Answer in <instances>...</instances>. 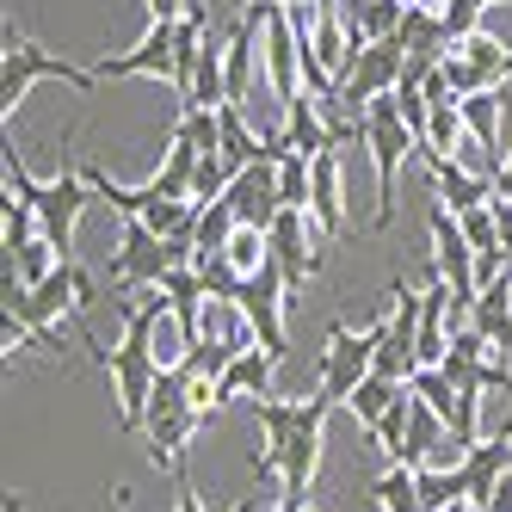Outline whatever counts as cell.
<instances>
[{
	"mask_svg": "<svg viewBox=\"0 0 512 512\" xmlns=\"http://www.w3.org/2000/svg\"><path fill=\"white\" fill-rule=\"evenodd\" d=\"M0 167H7V192H19L31 210H38V223H44V241L62 253V260H75V229H81V210L93 204V186L75 173H62V179H31L19 149H13V130L7 142H0Z\"/></svg>",
	"mask_w": 512,
	"mask_h": 512,
	"instance_id": "cell-1",
	"label": "cell"
},
{
	"mask_svg": "<svg viewBox=\"0 0 512 512\" xmlns=\"http://www.w3.org/2000/svg\"><path fill=\"white\" fill-rule=\"evenodd\" d=\"M204 426V408L192 395V371H161L155 395H149V414H142V438H149V463L155 469H186V445Z\"/></svg>",
	"mask_w": 512,
	"mask_h": 512,
	"instance_id": "cell-2",
	"label": "cell"
},
{
	"mask_svg": "<svg viewBox=\"0 0 512 512\" xmlns=\"http://www.w3.org/2000/svg\"><path fill=\"white\" fill-rule=\"evenodd\" d=\"M38 81H62V87H75V93H93V68H75L68 56L44 50V44H31L19 38V31H7V50H0V112H7V130L19 118V105L31 99V87Z\"/></svg>",
	"mask_w": 512,
	"mask_h": 512,
	"instance_id": "cell-3",
	"label": "cell"
},
{
	"mask_svg": "<svg viewBox=\"0 0 512 512\" xmlns=\"http://www.w3.org/2000/svg\"><path fill=\"white\" fill-rule=\"evenodd\" d=\"M364 124H371L364 149H371V161H377V229H389L395 223V179H401L408 161H420V136L408 130V118H401L395 93H377L371 105H364Z\"/></svg>",
	"mask_w": 512,
	"mask_h": 512,
	"instance_id": "cell-4",
	"label": "cell"
},
{
	"mask_svg": "<svg viewBox=\"0 0 512 512\" xmlns=\"http://www.w3.org/2000/svg\"><path fill=\"white\" fill-rule=\"evenodd\" d=\"M198 260V241L186 235V241H167V235H155L142 216H124V235H118V247H112V284L118 290H155L173 266H192Z\"/></svg>",
	"mask_w": 512,
	"mask_h": 512,
	"instance_id": "cell-5",
	"label": "cell"
},
{
	"mask_svg": "<svg viewBox=\"0 0 512 512\" xmlns=\"http://www.w3.org/2000/svg\"><path fill=\"white\" fill-rule=\"evenodd\" d=\"M377 371V334L364 327V334H352L346 321L327 327V352H321V377H315V395L327 401V408H346L352 389Z\"/></svg>",
	"mask_w": 512,
	"mask_h": 512,
	"instance_id": "cell-6",
	"label": "cell"
},
{
	"mask_svg": "<svg viewBox=\"0 0 512 512\" xmlns=\"http://www.w3.org/2000/svg\"><path fill=\"white\" fill-rule=\"evenodd\" d=\"M401 68H408V44L401 38H377V44H364L358 62L346 68V81H340V112L346 118H364V105H371L377 93H395L401 87Z\"/></svg>",
	"mask_w": 512,
	"mask_h": 512,
	"instance_id": "cell-7",
	"label": "cell"
},
{
	"mask_svg": "<svg viewBox=\"0 0 512 512\" xmlns=\"http://www.w3.org/2000/svg\"><path fill=\"white\" fill-rule=\"evenodd\" d=\"M284 303H290V284H284V272L266 260L260 272H253L247 284H241V297H235V309L247 315V327H253V340H260L278 364L290 358V327H284Z\"/></svg>",
	"mask_w": 512,
	"mask_h": 512,
	"instance_id": "cell-8",
	"label": "cell"
},
{
	"mask_svg": "<svg viewBox=\"0 0 512 512\" xmlns=\"http://www.w3.org/2000/svg\"><path fill=\"white\" fill-rule=\"evenodd\" d=\"M105 377H112V395H118V426L124 432H142V414H149V395L161 383V358L136 340H118L112 358H105Z\"/></svg>",
	"mask_w": 512,
	"mask_h": 512,
	"instance_id": "cell-9",
	"label": "cell"
},
{
	"mask_svg": "<svg viewBox=\"0 0 512 512\" xmlns=\"http://www.w3.org/2000/svg\"><path fill=\"white\" fill-rule=\"evenodd\" d=\"M272 241V266L284 272L290 290H309V278L321 272V247H327V229L315 223L309 210H278V223L266 229Z\"/></svg>",
	"mask_w": 512,
	"mask_h": 512,
	"instance_id": "cell-10",
	"label": "cell"
},
{
	"mask_svg": "<svg viewBox=\"0 0 512 512\" xmlns=\"http://www.w3.org/2000/svg\"><path fill=\"white\" fill-rule=\"evenodd\" d=\"M173 25H179V19H173ZM173 25H167V19H149V31L136 38V50L99 56L93 75H99V81H130V75H142V81H167V87H173Z\"/></svg>",
	"mask_w": 512,
	"mask_h": 512,
	"instance_id": "cell-11",
	"label": "cell"
},
{
	"mask_svg": "<svg viewBox=\"0 0 512 512\" xmlns=\"http://www.w3.org/2000/svg\"><path fill=\"white\" fill-rule=\"evenodd\" d=\"M229 204H235V216L247 229H272L278 223V161L266 155V161H253V167H241L235 179H229V192H223Z\"/></svg>",
	"mask_w": 512,
	"mask_h": 512,
	"instance_id": "cell-12",
	"label": "cell"
},
{
	"mask_svg": "<svg viewBox=\"0 0 512 512\" xmlns=\"http://www.w3.org/2000/svg\"><path fill=\"white\" fill-rule=\"evenodd\" d=\"M321 438H327V401L309 414V426L290 438L284 457H278V482H284L290 506H309V482H315V469H321Z\"/></svg>",
	"mask_w": 512,
	"mask_h": 512,
	"instance_id": "cell-13",
	"label": "cell"
},
{
	"mask_svg": "<svg viewBox=\"0 0 512 512\" xmlns=\"http://www.w3.org/2000/svg\"><path fill=\"white\" fill-rule=\"evenodd\" d=\"M420 161H426V173H432V198L445 204L451 216H469V210L494 204V179H488V173L457 167V155H420Z\"/></svg>",
	"mask_w": 512,
	"mask_h": 512,
	"instance_id": "cell-14",
	"label": "cell"
},
{
	"mask_svg": "<svg viewBox=\"0 0 512 512\" xmlns=\"http://www.w3.org/2000/svg\"><path fill=\"white\" fill-rule=\"evenodd\" d=\"M457 463H463V482H469V506L482 512V506L494 500V488L512 475V426L494 432V438H475V445H469Z\"/></svg>",
	"mask_w": 512,
	"mask_h": 512,
	"instance_id": "cell-15",
	"label": "cell"
},
{
	"mask_svg": "<svg viewBox=\"0 0 512 512\" xmlns=\"http://www.w3.org/2000/svg\"><path fill=\"white\" fill-rule=\"evenodd\" d=\"M284 136H290V149L309 155V161L340 149V130H334V118L321 112V99H315V93H297V99L284 105Z\"/></svg>",
	"mask_w": 512,
	"mask_h": 512,
	"instance_id": "cell-16",
	"label": "cell"
},
{
	"mask_svg": "<svg viewBox=\"0 0 512 512\" xmlns=\"http://www.w3.org/2000/svg\"><path fill=\"white\" fill-rule=\"evenodd\" d=\"M309 216L327 229V241H340L346 229V173L340 155H315V192H309Z\"/></svg>",
	"mask_w": 512,
	"mask_h": 512,
	"instance_id": "cell-17",
	"label": "cell"
},
{
	"mask_svg": "<svg viewBox=\"0 0 512 512\" xmlns=\"http://www.w3.org/2000/svg\"><path fill=\"white\" fill-rule=\"evenodd\" d=\"M272 371H278V358H272L266 346H241L235 364L216 377V408H223V401H235V395H272Z\"/></svg>",
	"mask_w": 512,
	"mask_h": 512,
	"instance_id": "cell-18",
	"label": "cell"
},
{
	"mask_svg": "<svg viewBox=\"0 0 512 512\" xmlns=\"http://www.w3.org/2000/svg\"><path fill=\"white\" fill-rule=\"evenodd\" d=\"M463 105V124H469V142L482 149L488 161H506V149H500V130H506V87H494V93H469V99H457Z\"/></svg>",
	"mask_w": 512,
	"mask_h": 512,
	"instance_id": "cell-19",
	"label": "cell"
},
{
	"mask_svg": "<svg viewBox=\"0 0 512 512\" xmlns=\"http://www.w3.org/2000/svg\"><path fill=\"white\" fill-rule=\"evenodd\" d=\"M216 124H223V161L241 173V167H253V161H266V136L247 124V105H216Z\"/></svg>",
	"mask_w": 512,
	"mask_h": 512,
	"instance_id": "cell-20",
	"label": "cell"
},
{
	"mask_svg": "<svg viewBox=\"0 0 512 512\" xmlns=\"http://www.w3.org/2000/svg\"><path fill=\"white\" fill-rule=\"evenodd\" d=\"M445 445H451V420L414 395V426H408V445H401V463H408V469L438 463V451H445Z\"/></svg>",
	"mask_w": 512,
	"mask_h": 512,
	"instance_id": "cell-21",
	"label": "cell"
},
{
	"mask_svg": "<svg viewBox=\"0 0 512 512\" xmlns=\"http://www.w3.org/2000/svg\"><path fill=\"white\" fill-rule=\"evenodd\" d=\"M414 482H420V506H426V512H445V506L469 500L463 463H420V469H414Z\"/></svg>",
	"mask_w": 512,
	"mask_h": 512,
	"instance_id": "cell-22",
	"label": "cell"
},
{
	"mask_svg": "<svg viewBox=\"0 0 512 512\" xmlns=\"http://www.w3.org/2000/svg\"><path fill=\"white\" fill-rule=\"evenodd\" d=\"M463 105L457 99H432V118H426V142H420V155H457L463 149Z\"/></svg>",
	"mask_w": 512,
	"mask_h": 512,
	"instance_id": "cell-23",
	"label": "cell"
},
{
	"mask_svg": "<svg viewBox=\"0 0 512 512\" xmlns=\"http://www.w3.org/2000/svg\"><path fill=\"white\" fill-rule=\"evenodd\" d=\"M408 7H414V0H352V7H340L358 31H364V38H395V31H401V19H408Z\"/></svg>",
	"mask_w": 512,
	"mask_h": 512,
	"instance_id": "cell-24",
	"label": "cell"
},
{
	"mask_svg": "<svg viewBox=\"0 0 512 512\" xmlns=\"http://www.w3.org/2000/svg\"><path fill=\"white\" fill-rule=\"evenodd\" d=\"M371 500H377V512H426L420 506V482H414L408 463H389L377 482H371Z\"/></svg>",
	"mask_w": 512,
	"mask_h": 512,
	"instance_id": "cell-25",
	"label": "cell"
},
{
	"mask_svg": "<svg viewBox=\"0 0 512 512\" xmlns=\"http://www.w3.org/2000/svg\"><path fill=\"white\" fill-rule=\"evenodd\" d=\"M401 389H408V383H389V377H377V371H371V377H364V383L352 389V401H346V408H352V420H358L364 432H371V426H377V420L395 408V395H401Z\"/></svg>",
	"mask_w": 512,
	"mask_h": 512,
	"instance_id": "cell-26",
	"label": "cell"
},
{
	"mask_svg": "<svg viewBox=\"0 0 512 512\" xmlns=\"http://www.w3.org/2000/svg\"><path fill=\"white\" fill-rule=\"evenodd\" d=\"M309 192H315V161L297 155V149H284L278 155V204L284 210H309Z\"/></svg>",
	"mask_w": 512,
	"mask_h": 512,
	"instance_id": "cell-27",
	"label": "cell"
},
{
	"mask_svg": "<svg viewBox=\"0 0 512 512\" xmlns=\"http://www.w3.org/2000/svg\"><path fill=\"white\" fill-rule=\"evenodd\" d=\"M235 229H241L235 204H229V198H216V204H204V210H198V229H192V241H198V253H223V247L235 241Z\"/></svg>",
	"mask_w": 512,
	"mask_h": 512,
	"instance_id": "cell-28",
	"label": "cell"
},
{
	"mask_svg": "<svg viewBox=\"0 0 512 512\" xmlns=\"http://www.w3.org/2000/svg\"><path fill=\"white\" fill-rule=\"evenodd\" d=\"M408 426H414V389H401L395 395V408L371 426V438H377V451L389 457V463H401V445H408Z\"/></svg>",
	"mask_w": 512,
	"mask_h": 512,
	"instance_id": "cell-29",
	"label": "cell"
},
{
	"mask_svg": "<svg viewBox=\"0 0 512 512\" xmlns=\"http://www.w3.org/2000/svg\"><path fill=\"white\" fill-rule=\"evenodd\" d=\"M488 7H494V0H445V7H438V25H445V44L457 50L463 38H475V31H482V19H488Z\"/></svg>",
	"mask_w": 512,
	"mask_h": 512,
	"instance_id": "cell-30",
	"label": "cell"
},
{
	"mask_svg": "<svg viewBox=\"0 0 512 512\" xmlns=\"http://www.w3.org/2000/svg\"><path fill=\"white\" fill-rule=\"evenodd\" d=\"M229 179H235V167L223 161V155H198V173H192V198L198 204H216L229 192Z\"/></svg>",
	"mask_w": 512,
	"mask_h": 512,
	"instance_id": "cell-31",
	"label": "cell"
},
{
	"mask_svg": "<svg viewBox=\"0 0 512 512\" xmlns=\"http://www.w3.org/2000/svg\"><path fill=\"white\" fill-rule=\"evenodd\" d=\"M457 223H463V235H469V247H475V253H500V223H494V204H482V210L457 216Z\"/></svg>",
	"mask_w": 512,
	"mask_h": 512,
	"instance_id": "cell-32",
	"label": "cell"
},
{
	"mask_svg": "<svg viewBox=\"0 0 512 512\" xmlns=\"http://www.w3.org/2000/svg\"><path fill=\"white\" fill-rule=\"evenodd\" d=\"M142 7H149V19H186V7H192V0H142Z\"/></svg>",
	"mask_w": 512,
	"mask_h": 512,
	"instance_id": "cell-33",
	"label": "cell"
},
{
	"mask_svg": "<svg viewBox=\"0 0 512 512\" xmlns=\"http://www.w3.org/2000/svg\"><path fill=\"white\" fill-rule=\"evenodd\" d=\"M494 223H500V253H512V198H494Z\"/></svg>",
	"mask_w": 512,
	"mask_h": 512,
	"instance_id": "cell-34",
	"label": "cell"
},
{
	"mask_svg": "<svg viewBox=\"0 0 512 512\" xmlns=\"http://www.w3.org/2000/svg\"><path fill=\"white\" fill-rule=\"evenodd\" d=\"M173 512H204V500H198V488L186 482V469H179V506Z\"/></svg>",
	"mask_w": 512,
	"mask_h": 512,
	"instance_id": "cell-35",
	"label": "cell"
},
{
	"mask_svg": "<svg viewBox=\"0 0 512 512\" xmlns=\"http://www.w3.org/2000/svg\"><path fill=\"white\" fill-rule=\"evenodd\" d=\"M494 198H512V155L494 167Z\"/></svg>",
	"mask_w": 512,
	"mask_h": 512,
	"instance_id": "cell-36",
	"label": "cell"
},
{
	"mask_svg": "<svg viewBox=\"0 0 512 512\" xmlns=\"http://www.w3.org/2000/svg\"><path fill=\"white\" fill-rule=\"evenodd\" d=\"M253 506H260V500H253V494H241V500H235L229 512H253Z\"/></svg>",
	"mask_w": 512,
	"mask_h": 512,
	"instance_id": "cell-37",
	"label": "cell"
},
{
	"mask_svg": "<svg viewBox=\"0 0 512 512\" xmlns=\"http://www.w3.org/2000/svg\"><path fill=\"white\" fill-rule=\"evenodd\" d=\"M266 512H297V506H290V500H278V506H266Z\"/></svg>",
	"mask_w": 512,
	"mask_h": 512,
	"instance_id": "cell-38",
	"label": "cell"
},
{
	"mask_svg": "<svg viewBox=\"0 0 512 512\" xmlns=\"http://www.w3.org/2000/svg\"><path fill=\"white\" fill-rule=\"evenodd\" d=\"M445 512H475V506H469V500H457V506H445Z\"/></svg>",
	"mask_w": 512,
	"mask_h": 512,
	"instance_id": "cell-39",
	"label": "cell"
},
{
	"mask_svg": "<svg viewBox=\"0 0 512 512\" xmlns=\"http://www.w3.org/2000/svg\"><path fill=\"white\" fill-rule=\"evenodd\" d=\"M278 7H309V0H278Z\"/></svg>",
	"mask_w": 512,
	"mask_h": 512,
	"instance_id": "cell-40",
	"label": "cell"
},
{
	"mask_svg": "<svg viewBox=\"0 0 512 512\" xmlns=\"http://www.w3.org/2000/svg\"><path fill=\"white\" fill-rule=\"evenodd\" d=\"M297 512H315V506H297Z\"/></svg>",
	"mask_w": 512,
	"mask_h": 512,
	"instance_id": "cell-41",
	"label": "cell"
},
{
	"mask_svg": "<svg viewBox=\"0 0 512 512\" xmlns=\"http://www.w3.org/2000/svg\"><path fill=\"white\" fill-rule=\"evenodd\" d=\"M494 7H500V0H494Z\"/></svg>",
	"mask_w": 512,
	"mask_h": 512,
	"instance_id": "cell-42",
	"label": "cell"
}]
</instances>
